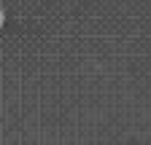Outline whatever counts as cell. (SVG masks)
I'll return each instance as SVG.
<instances>
[{
	"instance_id": "obj_1",
	"label": "cell",
	"mask_w": 151,
	"mask_h": 145,
	"mask_svg": "<svg viewBox=\"0 0 151 145\" xmlns=\"http://www.w3.org/2000/svg\"><path fill=\"white\" fill-rule=\"evenodd\" d=\"M0 24H3V11H0Z\"/></svg>"
}]
</instances>
